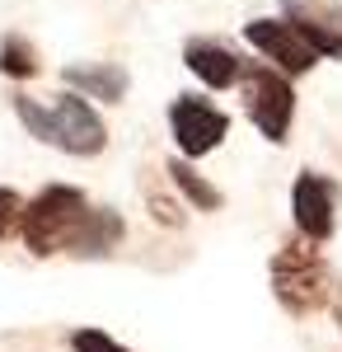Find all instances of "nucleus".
Wrapping results in <instances>:
<instances>
[{"mask_svg":"<svg viewBox=\"0 0 342 352\" xmlns=\"http://www.w3.org/2000/svg\"><path fill=\"white\" fill-rule=\"evenodd\" d=\"M14 113H19V122L28 127V136L47 141V146L66 151V155L89 160V155H99L108 146L104 118H99L94 104H89L84 94H76V89L56 94V104H38V99H28V94H14Z\"/></svg>","mask_w":342,"mask_h":352,"instance_id":"1","label":"nucleus"},{"mask_svg":"<svg viewBox=\"0 0 342 352\" xmlns=\"http://www.w3.org/2000/svg\"><path fill=\"white\" fill-rule=\"evenodd\" d=\"M89 197L71 184H52L43 188L33 202H24V221H19V235H24L28 254L38 258H52V254H71L89 221Z\"/></svg>","mask_w":342,"mask_h":352,"instance_id":"2","label":"nucleus"},{"mask_svg":"<svg viewBox=\"0 0 342 352\" xmlns=\"http://www.w3.org/2000/svg\"><path fill=\"white\" fill-rule=\"evenodd\" d=\"M333 277L323 268V254H319L315 240H286L277 249V258H272V296L277 305L295 315V320H305V315H319L328 300H333Z\"/></svg>","mask_w":342,"mask_h":352,"instance_id":"3","label":"nucleus"},{"mask_svg":"<svg viewBox=\"0 0 342 352\" xmlns=\"http://www.w3.org/2000/svg\"><path fill=\"white\" fill-rule=\"evenodd\" d=\"M239 89H244V113H249V122H253L272 146H282L290 136V118H295L290 76L277 71V66H263V61H244Z\"/></svg>","mask_w":342,"mask_h":352,"instance_id":"4","label":"nucleus"},{"mask_svg":"<svg viewBox=\"0 0 342 352\" xmlns=\"http://www.w3.org/2000/svg\"><path fill=\"white\" fill-rule=\"evenodd\" d=\"M169 132L179 141V155L202 160V155H211V151L230 136V118L216 109V104L197 99V94H179V99L169 104Z\"/></svg>","mask_w":342,"mask_h":352,"instance_id":"5","label":"nucleus"},{"mask_svg":"<svg viewBox=\"0 0 342 352\" xmlns=\"http://www.w3.org/2000/svg\"><path fill=\"white\" fill-rule=\"evenodd\" d=\"M244 43H249L253 52H263V61H272V66L286 71V76H305V71H315V61H319V52L300 38V28L290 24L286 14L249 19V24H244Z\"/></svg>","mask_w":342,"mask_h":352,"instance_id":"6","label":"nucleus"},{"mask_svg":"<svg viewBox=\"0 0 342 352\" xmlns=\"http://www.w3.org/2000/svg\"><path fill=\"white\" fill-rule=\"evenodd\" d=\"M290 217H295V230H300L305 240L323 244L333 235V221H338L333 184H328L323 174H315V169L295 174V184H290Z\"/></svg>","mask_w":342,"mask_h":352,"instance_id":"7","label":"nucleus"},{"mask_svg":"<svg viewBox=\"0 0 342 352\" xmlns=\"http://www.w3.org/2000/svg\"><path fill=\"white\" fill-rule=\"evenodd\" d=\"M286 19L319 56H342V5L338 0H282Z\"/></svg>","mask_w":342,"mask_h":352,"instance_id":"8","label":"nucleus"},{"mask_svg":"<svg viewBox=\"0 0 342 352\" xmlns=\"http://www.w3.org/2000/svg\"><path fill=\"white\" fill-rule=\"evenodd\" d=\"M183 61L207 89H230L244 76V56H235L225 43H207V38H192L183 47Z\"/></svg>","mask_w":342,"mask_h":352,"instance_id":"9","label":"nucleus"},{"mask_svg":"<svg viewBox=\"0 0 342 352\" xmlns=\"http://www.w3.org/2000/svg\"><path fill=\"white\" fill-rule=\"evenodd\" d=\"M61 80L71 85L76 94H84V99H99V104H122L127 99V85H132V76L122 71V66H113V61H104V66H66L61 71Z\"/></svg>","mask_w":342,"mask_h":352,"instance_id":"10","label":"nucleus"},{"mask_svg":"<svg viewBox=\"0 0 342 352\" xmlns=\"http://www.w3.org/2000/svg\"><path fill=\"white\" fill-rule=\"evenodd\" d=\"M117 240H122V217H117L113 207H94L71 254H76V258H99V254H113Z\"/></svg>","mask_w":342,"mask_h":352,"instance_id":"11","label":"nucleus"},{"mask_svg":"<svg viewBox=\"0 0 342 352\" xmlns=\"http://www.w3.org/2000/svg\"><path fill=\"white\" fill-rule=\"evenodd\" d=\"M169 179H174V188L187 197V207H197V212H216V207H220V188L207 184V179L187 164V155L169 160Z\"/></svg>","mask_w":342,"mask_h":352,"instance_id":"12","label":"nucleus"},{"mask_svg":"<svg viewBox=\"0 0 342 352\" xmlns=\"http://www.w3.org/2000/svg\"><path fill=\"white\" fill-rule=\"evenodd\" d=\"M38 47L28 43L24 33H5L0 38V76H10V80H33L38 76Z\"/></svg>","mask_w":342,"mask_h":352,"instance_id":"13","label":"nucleus"},{"mask_svg":"<svg viewBox=\"0 0 342 352\" xmlns=\"http://www.w3.org/2000/svg\"><path fill=\"white\" fill-rule=\"evenodd\" d=\"M71 352H132V348H122L117 338H108L104 329H76L71 333Z\"/></svg>","mask_w":342,"mask_h":352,"instance_id":"14","label":"nucleus"},{"mask_svg":"<svg viewBox=\"0 0 342 352\" xmlns=\"http://www.w3.org/2000/svg\"><path fill=\"white\" fill-rule=\"evenodd\" d=\"M19 221H24V197L14 188H0V240H5Z\"/></svg>","mask_w":342,"mask_h":352,"instance_id":"15","label":"nucleus"},{"mask_svg":"<svg viewBox=\"0 0 342 352\" xmlns=\"http://www.w3.org/2000/svg\"><path fill=\"white\" fill-rule=\"evenodd\" d=\"M150 202H155V217L164 221V226H179V212H174V202H169V197H164V192H155V197H150Z\"/></svg>","mask_w":342,"mask_h":352,"instance_id":"16","label":"nucleus"},{"mask_svg":"<svg viewBox=\"0 0 342 352\" xmlns=\"http://www.w3.org/2000/svg\"><path fill=\"white\" fill-rule=\"evenodd\" d=\"M333 315H338V324H342V282L333 287Z\"/></svg>","mask_w":342,"mask_h":352,"instance_id":"17","label":"nucleus"}]
</instances>
